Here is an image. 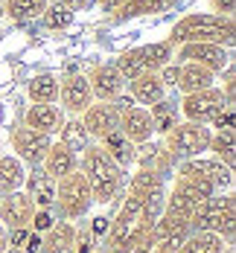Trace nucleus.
<instances>
[{
	"mask_svg": "<svg viewBox=\"0 0 236 253\" xmlns=\"http://www.w3.org/2000/svg\"><path fill=\"white\" fill-rule=\"evenodd\" d=\"M114 67H117V73L123 76V82H131V79H137L140 73H146V70H143V58H140V47L123 50L114 58Z\"/></svg>",
	"mask_w": 236,
	"mask_h": 253,
	"instance_id": "obj_31",
	"label": "nucleus"
},
{
	"mask_svg": "<svg viewBox=\"0 0 236 253\" xmlns=\"http://www.w3.org/2000/svg\"><path fill=\"white\" fill-rule=\"evenodd\" d=\"M6 251V230L0 227V253Z\"/></svg>",
	"mask_w": 236,
	"mask_h": 253,
	"instance_id": "obj_42",
	"label": "nucleus"
},
{
	"mask_svg": "<svg viewBox=\"0 0 236 253\" xmlns=\"http://www.w3.org/2000/svg\"><path fill=\"white\" fill-rule=\"evenodd\" d=\"M187 233H192V230H189V218H187V215H178V212L163 210V212H160V218H157L155 224L149 227V239H152V242H157V239L187 236Z\"/></svg>",
	"mask_w": 236,
	"mask_h": 253,
	"instance_id": "obj_25",
	"label": "nucleus"
},
{
	"mask_svg": "<svg viewBox=\"0 0 236 253\" xmlns=\"http://www.w3.org/2000/svg\"><path fill=\"white\" fill-rule=\"evenodd\" d=\"M236 35V24L234 18H222V15H213V12H189L184 15L181 21H175V26L169 29V44L172 47H181V44H222V47H231Z\"/></svg>",
	"mask_w": 236,
	"mask_h": 253,
	"instance_id": "obj_1",
	"label": "nucleus"
},
{
	"mask_svg": "<svg viewBox=\"0 0 236 253\" xmlns=\"http://www.w3.org/2000/svg\"><path fill=\"white\" fill-rule=\"evenodd\" d=\"M58 99H61L58 108H61L64 114H70V117H82V111L94 102L88 76H85V73H73V76L61 79V84H58Z\"/></svg>",
	"mask_w": 236,
	"mask_h": 253,
	"instance_id": "obj_11",
	"label": "nucleus"
},
{
	"mask_svg": "<svg viewBox=\"0 0 236 253\" xmlns=\"http://www.w3.org/2000/svg\"><path fill=\"white\" fill-rule=\"evenodd\" d=\"M55 204H58L61 218H67V221H76V218L91 212L94 195H91V186L79 169L64 175L61 180H55Z\"/></svg>",
	"mask_w": 236,
	"mask_h": 253,
	"instance_id": "obj_4",
	"label": "nucleus"
},
{
	"mask_svg": "<svg viewBox=\"0 0 236 253\" xmlns=\"http://www.w3.org/2000/svg\"><path fill=\"white\" fill-rule=\"evenodd\" d=\"M175 55H178V64L181 61H192V64L207 67L210 73H216V76L231 64L228 47H222V44H204V41H198V44H181V47H175Z\"/></svg>",
	"mask_w": 236,
	"mask_h": 253,
	"instance_id": "obj_8",
	"label": "nucleus"
},
{
	"mask_svg": "<svg viewBox=\"0 0 236 253\" xmlns=\"http://www.w3.org/2000/svg\"><path fill=\"white\" fill-rule=\"evenodd\" d=\"M140 58H143V70L146 73H157L163 70L166 64H172L175 58V47L163 38V41H152V44H143L140 47Z\"/></svg>",
	"mask_w": 236,
	"mask_h": 253,
	"instance_id": "obj_23",
	"label": "nucleus"
},
{
	"mask_svg": "<svg viewBox=\"0 0 236 253\" xmlns=\"http://www.w3.org/2000/svg\"><path fill=\"white\" fill-rule=\"evenodd\" d=\"M99 146H102V152L108 154V157H111V160H114L120 169H129L131 163L137 160V146H134V143H129V140H126L120 131L108 134Z\"/></svg>",
	"mask_w": 236,
	"mask_h": 253,
	"instance_id": "obj_24",
	"label": "nucleus"
},
{
	"mask_svg": "<svg viewBox=\"0 0 236 253\" xmlns=\"http://www.w3.org/2000/svg\"><path fill=\"white\" fill-rule=\"evenodd\" d=\"M210 123H213L216 131H234V105H225V108H222Z\"/></svg>",
	"mask_w": 236,
	"mask_h": 253,
	"instance_id": "obj_35",
	"label": "nucleus"
},
{
	"mask_svg": "<svg viewBox=\"0 0 236 253\" xmlns=\"http://www.w3.org/2000/svg\"><path fill=\"white\" fill-rule=\"evenodd\" d=\"M44 6H47V0H6V15L12 18V21H35V18H41V12H44Z\"/></svg>",
	"mask_w": 236,
	"mask_h": 253,
	"instance_id": "obj_30",
	"label": "nucleus"
},
{
	"mask_svg": "<svg viewBox=\"0 0 236 253\" xmlns=\"http://www.w3.org/2000/svg\"><path fill=\"white\" fill-rule=\"evenodd\" d=\"M26 195H29V201L35 204V210H52L55 207V180H52L44 169H38L35 166V172L29 175L26 172Z\"/></svg>",
	"mask_w": 236,
	"mask_h": 253,
	"instance_id": "obj_17",
	"label": "nucleus"
},
{
	"mask_svg": "<svg viewBox=\"0 0 236 253\" xmlns=\"http://www.w3.org/2000/svg\"><path fill=\"white\" fill-rule=\"evenodd\" d=\"M178 0H129L123 9L114 12V21L123 24L131 18H143V15H160V12H169Z\"/></svg>",
	"mask_w": 236,
	"mask_h": 253,
	"instance_id": "obj_22",
	"label": "nucleus"
},
{
	"mask_svg": "<svg viewBox=\"0 0 236 253\" xmlns=\"http://www.w3.org/2000/svg\"><path fill=\"white\" fill-rule=\"evenodd\" d=\"M41 21L47 29H67V26L76 21V12H70L67 6H61V3H47L44 6V12H41Z\"/></svg>",
	"mask_w": 236,
	"mask_h": 253,
	"instance_id": "obj_33",
	"label": "nucleus"
},
{
	"mask_svg": "<svg viewBox=\"0 0 236 253\" xmlns=\"http://www.w3.org/2000/svg\"><path fill=\"white\" fill-rule=\"evenodd\" d=\"M157 76L163 82V87H175L178 84V64H166L163 70H157Z\"/></svg>",
	"mask_w": 236,
	"mask_h": 253,
	"instance_id": "obj_38",
	"label": "nucleus"
},
{
	"mask_svg": "<svg viewBox=\"0 0 236 253\" xmlns=\"http://www.w3.org/2000/svg\"><path fill=\"white\" fill-rule=\"evenodd\" d=\"M55 3H61V6H67L70 12H85V9H91L96 0H55Z\"/></svg>",
	"mask_w": 236,
	"mask_h": 253,
	"instance_id": "obj_40",
	"label": "nucleus"
},
{
	"mask_svg": "<svg viewBox=\"0 0 236 253\" xmlns=\"http://www.w3.org/2000/svg\"><path fill=\"white\" fill-rule=\"evenodd\" d=\"M79 172L85 175L88 186H91L94 204H111L123 186V169L102 152L99 143H91L82 152V169Z\"/></svg>",
	"mask_w": 236,
	"mask_h": 253,
	"instance_id": "obj_2",
	"label": "nucleus"
},
{
	"mask_svg": "<svg viewBox=\"0 0 236 253\" xmlns=\"http://www.w3.org/2000/svg\"><path fill=\"white\" fill-rule=\"evenodd\" d=\"M58 84H61V79L55 73H38L29 79L26 96H29V102H58Z\"/></svg>",
	"mask_w": 236,
	"mask_h": 253,
	"instance_id": "obj_26",
	"label": "nucleus"
},
{
	"mask_svg": "<svg viewBox=\"0 0 236 253\" xmlns=\"http://www.w3.org/2000/svg\"><path fill=\"white\" fill-rule=\"evenodd\" d=\"M129 96L137 105H143V108H152L157 105L160 99H166V87H163V82L157 73H140L137 79H131L129 82Z\"/></svg>",
	"mask_w": 236,
	"mask_h": 253,
	"instance_id": "obj_18",
	"label": "nucleus"
},
{
	"mask_svg": "<svg viewBox=\"0 0 236 253\" xmlns=\"http://www.w3.org/2000/svg\"><path fill=\"white\" fill-rule=\"evenodd\" d=\"M178 172H195V175L207 177L210 183L216 186V192H231L234 189V169L225 166L222 160L216 157H192V160H181Z\"/></svg>",
	"mask_w": 236,
	"mask_h": 253,
	"instance_id": "obj_13",
	"label": "nucleus"
},
{
	"mask_svg": "<svg viewBox=\"0 0 236 253\" xmlns=\"http://www.w3.org/2000/svg\"><path fill=\"white\" fill-rule=\"evenodd\" d=\"M88 84H91V93H94L96 102H114L120 93H126V82L117 73L114 61L111 64H96L88 73Z\"/></svg>",
	"mask_w": 236,
	"mask_h": 253,
	"instance_id": "obj_15",
	"label": "nucleus"
},
{
	"mask_svg": "<svg viewBox=\"0 0 236 253\" xmlns=\"http://www.w3.org/2000/svg\"><path fill=\"white\" fill-rule=\"evenodd\" d=\"M149 221L143 218V207L137 198H126V204L120 207L117 218H111V227H108V236H105V251L111 253H131L140 239L149 233Z\"/></svg>",
	"mask_w": 236,
	"mask_h": 253,
	"instance_id": "obj_3",
	"label": "nucleus"
},
{
	"mask_svg": "<svg viewBox=\"0 0 236 253\" xmlns=\"http://www.w3.org/2000/svg\"><path fill=\"white\" fill-rule=\"evenodd\" d=\"M210 137L213 131L201 123H178L175 128L166 131V154L172 160H192V157H201L210 146Z\"/></svg>",
	"mask_w": 236,
	"mask_h": 253,
	"instance_id": "obj_5",
	"label": "nucleus"
},
{
	"mask_svg": "<svg viewBox=\"0 0 236 253\" xmlns=\"http://www.w3.org/2000/svg\"><path fill=\"white\" fill-rule=\"evenodd\" d=\"M160 189H163V175H157V172H152V169H140V172L131 175L129 195L131 198H137V201L155 195V192H160Z\"/></svg>",
	"mask_w": 236,
	"mask_h": 253,
	"instance_id": "obj_28",
	"label": "nucleus"
},
{
	"mask_svg": "<svg viewBox=\"0 0 236 253\" xmlns=\"http://www.w3.org/2000/svg\"><path fill=\"white\" fill-rule=\"evenodd\" d=\"M126 3H129V0H96V6H99L102 12H108V15H114V12L123 9Z\"/></svg>",
	"mask_w": 236,
	"mask_h": 253,
	"instance_id": "obj_41",
	"label": "nucleus"
},
{
	"mask_svg": "<svg viewBox=\"0 0 236 253\" xmlns=\"http://www.w3.org/2000/svg\"><path fill=\"white\" fill-rule=\"evenodd\" d=\"M79 120H82V126H85L91 140L102 143L108 134H114L120 128V111L114 108V102H91L82 111Z\"/></svg>",
	"mask_w": 236,
	"mask_h": 253,
	"instance_id": "obj_7",
	"label": "nucleus"
},
{
	"mask_svg": "<svg viewBox=\"0 0 236 253\" xmlns=\"http://www.w3.org/2000/svg\"><path fill=\"white\" fill-rule=\"evenodd\" d=\"M55 221H58V218H55V212H52V210H35V212H32V221H29V230H35V233H41V236H44Z\"/></svg>",
	"mask_w": 236,
	"mask_h": 253,
	"instance_id": "obj_34",
	"label": "nucleus"
},
{
	"mask_svg": "<svg viewBox=\"0 0 236 253\" xmlns=\"http://www.w3.org/2000/svg\"><path fill=\"white\" fill-rule=\"evenodd\" d=\"M0 154H3V149H0Z\"/></svg>",
	"mask_w": 236,
	"mask_h": 253,
	"instance_id": "obj_46",
	"label": "nucleus"
},
{
	"mask_svg": "<svg viewBox=\"0 0 236 253\" xmlns=\"http://www.w3.org/2000/svg\"><path fill=\"white\" fill-rule=\"evenodd\" d=\"M236 212L234 207V195L228 192V195H210L204 201L195 207V212H192V218H189V230L195 233V230H207V233H216V227L222 224V218L225 215H231Z\"/></svg>",
	"mask_w": 236,
	"mask_h": 253,
	"instance_id": "obj_10",
	"label": "nucleus"
},
{
	"mask_svg": "<svg viewBox=\"0 0 236 253\" xmlns=\"http://www.w3.org/2000/svg\"><path fill=\"white\" fill-rule=\"evenodd\" d=\"M222 251H225L222 236L207 233V230H195L184 239V245L175 253H222Z\"/></svg>",
	"mask_w": 236,
	"mask_h": 253,
	"instance_id": "obj_27",
	"label": "nucleus"
},
{
	"mask_svg": "<svg viewBox=\"0 0 236 253\" xmlns=\"http://www.w3.org/2000/svg\"><path fill=\"white\" fill-rule=\"evenodd\" d=\"M3 120H6V108L0 105V126H3Z\"/></svg>",
	"mask_w": 236,
	"mask_h": 253,
	"instance_id": "obj_43",
	"label": "nucleus"
},
{
	"mask_svg": "<svg viewBox=\"0 0 236 253\" xmlns=\"http://www.w3.org/2000/svg\"><path fill=\"white\" fill-rule=\"evenodd\" d=\"M108 227H111V218H108V215H96L94 224H91V236H94V239H105V236H108Z\"/></svg>",
	"mask_w": 236,
	"mask_h": 253,
	"instance_id": "obj_39",
	"label": "nucleus"
},
{
	"mask_svg": "<svg viewBox=\"0 0 236 253\" xmlns=\"http://www.w3.org/2000/svg\"><path fill=\"white\" fill-rule=\"evenodd\" d=\"M94 236L91 233H82V230H76V236H73V253H94L96 248H94Z\"/></svg>",
	"mask_w": 236,
	"mask_h": 253,
	"instance_id": "obj_36",
	"label": "nucleus"
},
{
	"mask_svg": "<svg viewBox=\"0 0 236 253\" xmlns=\"http://www.w3.org/2000/svg\"><path fill=\"white\" fill-rule=\"evenodd\" d=\"M50 146H52V137L50 134L35 131V128L21 126V128L12 131V149H15V157H18L21 163H29L32 169L41 166V160H44V154H47Z\"/></svg>",
	"mask_w": 236,
	"mask_h": 253,
	"instance_id": "obj_9",
	"label": "nucleus"
},
{
	"mask_svg": "<svg viewBox=\"0 0 236 253\" xmlns=\"http://www.w3.org/2000/svg\"><path fill=\"white\" fill-rule=\"evenodd\" d=\"M58 143L67 146L73 154H82L88 146H91V137H88V131H85V126H82L79 117L64 120V126H61V131H58Z\"/></svg>",
	"mask_w": 236,
	"mask_h": 253,
	"instance_id": "obj_29",
	"label": "nucleus"
},
{
	"mask_svg": "<svg viewBox=\"0 0 236 253\" xmlns=\"http://www.w3.org/2000/svg\"><path fill=\"white\" fill-rule=\"evenodd\" d=\"M26 163H21L15 154H0V195H12L24 189Z\"/></svg>",
	"mask_w": 236,
	"mask_h": 253,
	"instance_id": "obj_21",
	"label": "nucleus"
},
{
	"mask_svg": "<svg viewBox=\"0 0 236 253\" xmlns=\"http://www.w3.org/2000/svg\"><path fill=\"white\" fill-rule=\"evenodd\" d=\"M207 152H213L216 160H222L225 166L234 169V131H213Z\"/></svg>",
	"mask_w": 236,
	"mask_h": 253,
	"instance_id": "obj_32",
	"label": "nucleus"
},
{
	"mask_svg": "<svg viewBox=\"0 0 236 253\" xmlns=\"http://www.w3.org/2000/svg\"><path fill=\"white\" fill-rule=\"evenodd\" d=\"M216 84V73H210L207 67H201V64H192V61H181L178 64V84L175 87H181V93H198V90H207Z\"/></svg>",
	"mask_w": 236,
	"mask_h": 253,
	"instance_id": "obj_20",
	"label": "nucleus"
},
{
	"mask_svg": "<svg viewBox=\"0 0 236 253\" xmlns=\"http://www.w3.org/2000/svg\"><path fill=\"white\" fill-rule=\"evenodd\" d=\"M41 253H50V251H41Z\"/></svg>",
	"mask_w": 236,
	"mask_h": 253,
	"instance_id": "obj_45",
	"label": "nucleus"
},
{
	"mask_svg": "<svg viewBox=\"0 0 236 253\" xmlns=\"http://www.w3.org/2000/svg\"><path fill=\"white\" fill-rule=\"evenodd\" d=\"M231 102L225 99L222 87H207V90H198V93H187L181 99V114L187 117V123H201L210 126V120Z\"/></svg>",
	"mask_w": 236,
	"mask_h": 253,
	"instance_id": "obj_6",
	"label": "nucleus"
},
{
	"mask_svg": "<svg viewBox=\"0 0 236 253\" xmlns=\"http://www.w3.org/2000/svg\"><path fill=\"white\" fill-rule=\"evenodd\" d=\"M117 131H120L129 143L143 146V143H149L152 134H155V120H152L149 108L131 105V108H126V111L120 114V128H117Z\"/></svg>",
	"mask_w": 236,
	"mask_h": 253,
	"instance_id": "obj_12",
	"label": "nucleus"
},
{
	"mask_svg": "<svg viewBox=\"0 0 236 253\" xmlns=\"http://www.w3.org/2000/svg\"><path fill=\"white\" fill-rule=\"evenodd\" d=\"M41 169L52 180H61L64 175H70V172L79 169V154H73L67 146H61V143H52L50 149H47V154H44V160H41Z\"/></svg>",
	"mask_w": 236,
	"mask_h": 253,
	"instance_id": "obj_19",
	"label": "nucleus"
},
{
	"mask_svg": "<svg viewBox=\"0 0 236 253\" xmlns=\"http://www.w3.org/2000/svg\"><path fill=\"white\" fill-rule=\"evenodd\" d=\"M94 253H111V251H105V248H96V251H94Z\"/></svg>",
	"mask_w": 236,
	"mask_h": 253,
	"instance_id": "obj_44",
	"label": "nucleus"
},
{
	"mask_svg": "<svg viewBox=\"0 0 236 253\" xmlns=\"http://www.w3.org/2000/svg\"><path fill=\"white\" fill-rule=\"evenodd\" d=\"M24 126L52 137V134H58L61 126H64V111L55 102H32L24 114Z\"/></svg>",
	"mask_w": 236,
	"mask_h": 253,
	"instance_id": "obj_16",
	"label": "nucleus"
},
{
	"mask_svg": "<svg viewBox=\"0 0 236 253\" xmlns=\"http://www.w3.org/2000/svg\"><path fill=\"white\" fill-rule=\"evenodd\" d=\"M210 9H213V15H222V18H234L236 0H210Z\"/></svg>",
	"mask_w": 236,
	"mask_h": 253,
	"instance_id": "obj_37",
	"label": "nucleus"
},
{
	"mask_svg": "<svg viewBox=\"0 0 236 253\" xmlns=\"http://www.w3.org/2000/svg\"><path fill=\"white\" fill-rule=\"evenodd\" d=\"M32 212H35V204L29 201V195H26L24 189H18L12 195H3L0 198V227L3 230L29 227Z\"/></svg>",
	"mask_w": 236,
	"mask_h": 253,
	"instance_id": "obj_14",
	"label": "nucleus"
}]
</instances>
